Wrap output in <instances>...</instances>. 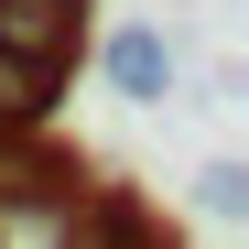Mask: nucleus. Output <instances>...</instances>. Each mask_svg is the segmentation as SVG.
<instances>
[{
  "label": "nucleus",
  "instance_id": "obj_1",
  "mask_svg": "<svg viewBox=\"0 0 249 249\" xmlns=\"http://www.w3.org/2000/svg\"><path fill=\"white\" fill-rule=\"evenodd\" d=\"M76 184H98L87 152H65L44 119H33V130H0V217H54Z\"/></svg>",
  "mask_w": 249,
  "mask_h": 249
},
{
  "label": "nucleus",
  "instance_id": "obj_2",
  "mask_svg": "<svg viewBox=\"0 0 249 249\" xmlns=\"http://www.w3.org/2000/svg\"><path fill=\"white\" fill-rule=\"evenodd\" d=\"M98 76H108L119 108H162L174 98V44H162V22H119L98 44Z\"/></svg>",
  "mask_w": 249,
  "mask_h": 249
},
{
  "label": "nucleus",
  "instance_id": "obj_3",
  "mask_svg": "<svg viewBox=\"0 0 249 249\" xmlns=\"http://www.w3.org/2000/svg\"><path fill=\"white\" fill-rule=\"evenodd\" d=\"M87 11H98V0H0V44H11V54H44V65H76V54H87Z\"/></svg>",
  "mask_w": 249,
  "mask_h": 249
},
{
  "label": "nucleus",
  "instance_id": "obj_4",
  "mask_svg": "<svg viewBox=\"0 0 249 249\" xmlns=\"http://www.w3.org/2000/svg\"><path fill=\"white\" fill-rule=\"evenodd\" d=\"M54 98H65V65H44V54H11V44H0V130L54 119Z\"/></svg>",
  "mask_w": 249,
  "mask_h": 249
},
{
  "label": "nucleus",
  "instance_id": "obj_5",
  "mask_svg": "<svg viewBox=\"0 0 249 249\" xmlns=\"http://www.w3.org/2000/svg\"><path fill=\"white\" fill-rule=\"evenodd\" d=\"M195 206H206L217 228H238V217H249V162H206V174H195Z\"/></svg>",
  "mask_w": 249,
  "mask_h": 249
}]
</instances>
